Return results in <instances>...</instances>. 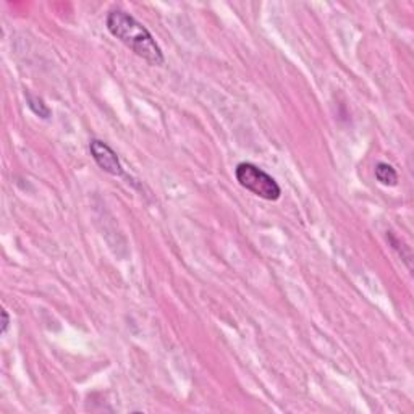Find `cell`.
<instances>
[{"instance_id":"5","label":"cell","mask_w":414,"mask_h":414,"mask_svg":"<svg viewBox=\"0 0 414 414\" xmlns=\"http://www.w3.org/2000/svg\"><path fill=\"white\" fill-rule=\"evenodd\" d=\"M24 94H26L28 107L31 109V112L34 113V116H38L39 118H44V120H49L52 117V111L47 107V104L44 102L41 97L34 96V94H31L29 91H26Z\"/></svg>"},{"instance_id":"1","label":"cell","mask_w":414,"mask_h":414,"mask_svg":"<svg viewBox=\"0 0 414 414\" xmlns=\"http://www.w3.org/2000/svg\"><path fill=\"white\" fill-rule=\"evenodd\" d=\"M106 24L113 38H117L120 42L132 49L138 57L144 58L148 63L159 67L166 62L162 49L159 47L149 29L129 13L123 10H112L107 15Z\"/></svg>"},{"instance_id":"3","label":"cell","mask_w":414,"mask_h":414,"mask_svg":"<svg viewBox=\"0 0 414 414\" xmlns=\"http://www.w3.org/2000/svg\"><path fill=\"white\" fill-rule=\"evenodd\" d=\"M89 151H91V156L94 159V162L99 166V168H102L104 172L109 173V175H113V177L125 175L122 162H120L117 152L113 151L107 143L101 141V139H91V143H89Z\"/></svg>"},{"instance_id":"6","label":"cell","mask_w":414,"mask_h":414,"mask_svg":"<svg viewBox=\"0 0 414 414\" xmlns=\"http://www.w3.org/2000/svg\"><path fill=\"white\" fill-rule=\"evenodd\" d=\"M8 326H10V316H8V312L5 311V309H2V328H0V333H2V335L7 333Z\"/></svg>"},{"instance_id":"2","label":"cell","mask_w":414,"mask_h":414,"mask_svg":"<svg viewBox=\"0 0 414 414\" xmlns=\"http://www.w3.org/2000/svg\"><path fill=\"white\" fill-rule=\"evenodd\" d=\"M237 182L241 184L244 189L256 194L257 198L266 199V201H277L282 196V189L267 172L262 168L249 162L238 164L235 168Z\"/></svg>"},{"instance_id":"4","label":"cell","mask_w":414,"mask_h":414,"mask_svg":"<svg viewBox=\"0 0 414 414\" xmlns=\"http://www.w3.org/2000/svg\"><path fill=\"white\" fill-rule=\"evenodd\" d=\"M374 173H376L377 182L383 184V186H397L398 184V173L395 168L390 166V164L379 162Z\"/></svg>"}]
</instances>
